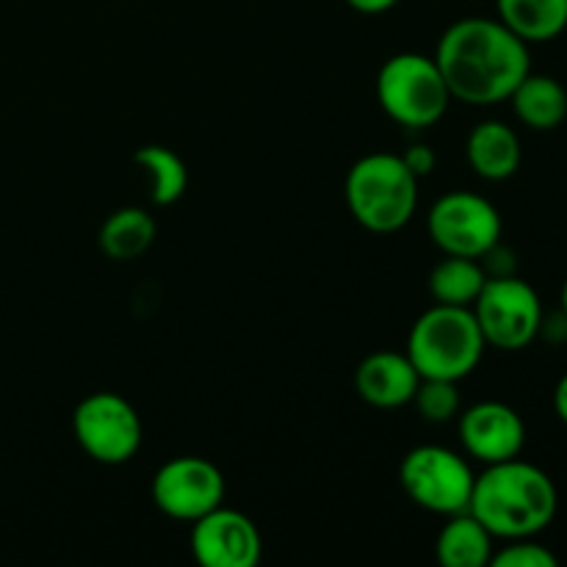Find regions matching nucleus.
Here are the masks:
<instances>
[{"instance_id":"nucleus-1","label":"nucleus","mask_w":567,"mask_h":567,"mask_svg":"<svg viewBox=\"0 0 567 567\" xmlns=\"http://www.w3.org/2000/svg\"><path fill=\"white\" fill-rule=\"evenodd\" d=\"M435 61L452 100L468 105H496L532 72L529 44L502 20L468 17L443 31Z\"/></svg>"},{"instance_id":"nucleus-2","label":"nucleus","mask_w":567,"mask_h":567,"mask_svg":"<svg viewBox=\"0 0 567 567\" xmlns=\"http://www.w3.org/2000/svg\"><path fill=\"white\" fill-rule=\"evenodd\" d=\"M559 493L551 476L520 457L485 465L474 482L468 513L496 540L537 537L554 524Z\"/></svg>"},{"instance_id":"nucleus-3","label":"nucleus","mask_w":567,"mask_h":567,"mask_svg":"<svg viewBox=\"0 0 567 567\" xmlns=\"http://www.w3.org/2000/svg\"><path fill=\"white\" fill-rule=\"evenodd\" d=\"M343 197L363 230L391 236L408 227L419 208V177L408 169L402 155L371 153L352 164Z\"/></svg>"},{"instance_id":"nucleus-4","label":"nucleus","mask_w":567,"mask_h":567,"mask_svg":"<svg viewBox=\"0 0 567 567\" xmlns=\"http://www.w3.org/2000/svg\"><path fill=\"white\" fill-rule=\"evenodd\" d=\"M485 338L471 308L432 305L408 336V358L426 380L463 382L485 358Z\"/></svg>"},{"instance_id":"nucleus-5","label":"nucleus","mask_w":567,"mask_h":567,"mask_svg":"<svg viewBox=\"0 0 567 567\" xmlns=\"http://www.w3.org/2000/svg\"><path fill=\"white\" fill-rule=\"evenodd\" d=\"M377 100L393 122L410 131H424L443 120L452 94L435 55L396 53L380 66Z\"/></svg>"},{"instance_id":"nucleus-6","label":"nucleus","mask_w":567,"mask_h":567,"mask_svg":"<svg viewBox=\"0 0 567 567\" xmlns=\"http://www.w3.org/2000/svg\"><path fill=\"white\" fill-rule=\"evenodd\" d=\"M487 347L498 352H520L540 338V293L518 275L487 277L485 288L471 305Z\"/></svg>"},{"instance_id":"nucleus-7","label":"nucleus","mask_w":567,"mask_h":567,"mask_svg":"<svg viewBox=\"0 0 567 567\" xmlns=\"http://www.w3.org/2000/svg\"><path fill=\"white\" fill-rule=\"evenodd\" d=\"M399 482L415 507L449 518L468 509L476 474L452 449L415 446L399 465Z\"/></svg>"},{"instance_id":"nucleus-8","label":"nucleus","mask_w":567,"mask_h":567,"mask_svg":"<svg viewBox=\"0 0 567 567\" xmlns=\"http://www.w3.org/2000/svg\"><path fill=\"white\" fill-rule=\"evenodd\" d=\"M72 435L100 465H125L142 449V419L125 396L97 391L72 410Z\"/></svg>"},{"instance_id":"nucleus-9","label":"nucleus","mask_w":567,"mask_h":567,"mask_svg":"<svg viewBox=\"0 0 567 567\" xmlns=\"http://www.w3.org/2000/svg\"><path fill=\"white\" fill-rule=\"evenodd\" d=\"M502 214L474 192H449L426 214V233L443 255L482 258L502 241Z\"/></svg>"},{"instance_id":"nucleus-10","label":"nucleus","mask_w":567,"mask_h":567,"mask_svg":"<svg viewBox=\"0 0 567 567\" xmlns=\"http://www.w3.org/2000/svg\"><path fill=\"white\" fill-rule=\"evenodd\" d=\"M225 476L205 457H175L153 476V502L166 518L199 520L225 504Z\"/></svg>"},{"instance_id":"nucleus-11","label":"nucleus","mask_w":567,"mask_h":567,"mask_svg":"<svg viewBox=\"0 0 567 567\" xmlns=\"http://www.w3.org/2000/svg\"><path fill=\"white\" fill-rule=\"evenodd\" d=\"M192 554L203 567H255L264 557V537L252 518L221 504L194 520Z\"/></svg>"},{"instance_id":"nucleus-12","label":"nucleus","mask_w":567,"mask_h":567,"mask_svg":"<svg viewBox=\"0 0 567 567\" xmlns=\"http://www.w3.org/2000/svg\"><path fill=\"white\" fill-rule=\"evenodd\" d=\"M460 443L476 463L493 465L520 457L526 446V424L515 408L504 402H480L460 415Z\"/></svg>"},{"instance_id":"nucleus-13","label":"nucleus","mask_w":567,"mask_h":567,"mask_svg":"<svg viewBox=\"0 0 567 567\" xmlns=\"http://www.w3.org/2000/svg\"><path fill=\"white\" fill-rule=\"evenodd\" d=\"M421 374L408 352H374L358 365L354 385L360 399L377 410H396L413 402Z\"/></svg>"},{"instance_id":"nucleus-14","label":"nucleus","mask_w":567,"mask_h":567,"mask_svg":"<svg viewBox=\"0 0 567 567\" xmlns=\"http://www.w3.org/2000/svg\"><path fill=\"white\" fill-rule=\"evenodd\" d=\"M465 158H468L474 175H480L482 181L502 183L520 169L524 150H520L518 133L507 122L485 120L468 133Z\"/></svg>"},{"instance_id":"nucleus-15","label":"nucleus","mask_w":567,"mask_h":567,"mask_svg":"<svg viewBox=\"0 0 567 567\" xmlns=\"http://www.w3.org/2000/svg\"><path fill=\"white\" fill-rule=\"evenodd\" d=\"M515 116L532 131H557L567 116V92L563 83L543 72H529L509 94Z\"/></svg>"},{"instance_id":"nucleus-16","label":"nucleus","mask_w":567,"mask_h":567,"mask_svg":"<svg viewBox=\"0 0 567 567\" xmlns=\"http://www.w3.org/2000/svg\"><path fill=\"white\" fill-rule=\"evenodd\" d=\"M496 9L498 20L526 44L551 42L567 28V0H496Z\"/></svg>"},{"instance_id":"nucleus-17","label":"nucleus","mask_w":567,"mask_h":567,"mask_svg":"<svg viewBox=\"0 0 567 567\" xmlns=\"http://www.w3.org/2000/svg\"><path fill=\"white\" fill-rule=\"evenodd\" d=\"M493 540L496 537L465 509L449 515V524L437 535L435 554L443 567H485L493 559Z\"/></svg>"},{"instance_id":"nucleus-18","label":"nucleus","mask_w":567,"mask_h":567,"mask_svg":"<svg viewBox=\"0 0 567 567\" xmlns=\"http://www.w3.org/2000/svg\"><path fill=\"white\" fill-rule=\"evenodd\" d=\"M155 227L153 214L144 208H120L103 221L97 233V244L111 260H136L153 247L155 241Z\"/></svg>"},{"instance_id":"nucleus-19","label":"nucleus","mask_w":567,"mask_h":567,"mask_svg":"<svg viewBox=\"0 0 567 567\" xmlns=\"http://www.w3.org/2000/svg\"><path fill=\"white\" fill-rule=\"evenodd\" d=\"M487 282V271L480 258H460L446 255L435 269L430 271V293L435 305H452V308H471Z\"/></svg>"},{"instance_id":"nucleus-20","label":"nucleus","mask_w":567,"mask_h":567,"mask_svg":"<svg viewBox=\"0 0 567 567\" xmlns=\"http://www.w3.org/2000/svg\"><path fill=\"white\" fill-rule=\"evenodd\" d=\"M133 161L147 175L150 199L155 205L166 208V205H175L186 194L188 169L175 150L164 147V144H144L133 153Z\"/></svg>"},{"instance_id":"nucleus-21","label":"nucleus","mask_w":567,"mask_h":567,"mask_svg":"<svg viewBox=\"0 0 567 567\" xmlns=\"http://www.w3.org/2000/svg\"><path fill=\"white\" fill-rule=\"evenodd\" d=\"M415 410L430 424H446V421L457 419L463 410V396L457 391V382L452 380H426L421 377L419 391H415L413 402Z\"/></svg>"},{"instance_id":"nucleus-22","label":"nucleus","mask_w":567,"mask_h":567,"mask_svg":"<svg viewBox=\"0 0 567 567\" xmlns=\"http://www.w3.org/2000/svg\"><path fill=\"white\" fill-rule=\"evenodd\" d=\"M493 567H557V554L548 551L535 537H520V540H507L502 551H493Z\"/></svg>"},{"instance_id":"nucleus-23","label":"nucleus","mask_w":567,"mask_h":567,"mask_svg":"<svg viewBox=\"0 0 567 567\" xmlns=\"http://www.w3.org/2000/svg\"><path fill=\"white\" fill-rule=\"evenodd\" d=\"M402 161L408 164V169L413 172L415 177H424V175H430L432 169H435L437 155H435V150L430 147V144H410L408 153L402 155Z\"/></svg>"},{"instance_id":"nucleus-24","label":"nucleus","mask_w":567,"mask_h":567,"mask_svg":"<svg viewBox=\"0 0 567 567\" xmlns=\"http://www.w3.org/2000/svg\"><path fill=\"white\" fill-rule=\"evenodd\" d=\"M349 6H352L354 11H360V14H382V11L393 9V6H399L402 0H347Z\"/></svg>"},{"instance_id":"nucleus-25","label":"nucleus","mask_w":567,"mask_h":567,"mask_svg":"<svg viewBox=\"0 0 567 567\" xmlns=\"http://www.w3.org/2000/svg\"><path fill=\"white\" fill-rule=\"evenodd\" d=\"M554 413L567 426V374L554 388Z\"/></svg>"},{"instance_id":"nucleus-26","label":"nucleus","mask_w":567,"mask_h":567,"mask_svg":"<svg viewBox=\"0 0 567 567\" xmlns=\"http://www.w3.org/2000/svg\"><path fill=\"white\" fill-rule=\"evenodd\" d=\"M563 313H567V280H565V286H563Z\"/></svg>"}]
</instances>
